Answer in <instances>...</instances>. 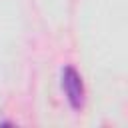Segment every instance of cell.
Returning <instances> with one entry per match:
<instances>
[{
  "label": "cell",
  "mask_w": 128,
  "mask_h": 128,
  "mask_svg": "<svg viewBox=\"0 0 128 128\" xmlns=\"http://www.w3.org/2000/svg\"><path fill=\"white\" fill-rule=\"evenodd\" d=\"M60 84H62L68 104L74 110H80L84 106V82H82V76L78 74V70L72 66H64L62 74H60Z\"/></svg>",
  "instance_id": "1"
}]
</instances>
